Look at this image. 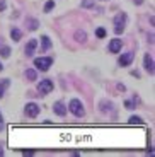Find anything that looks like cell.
<instances>
[{"label": "cell", "mask_w": 155, "mask_h": 157, "mask_svg": "<svg viewBox=\"0 0 155 157\" xmlns=\"http://www.w3.org/2000/svg\"><path fill=\"white\" fill-rule=\"evenodd\" d=\"M126 21H128V17H126L124 12H121V14H118V16L114 17V33H116V34H121V33L124 31Z\"/></svg>", "instance_id": "cell-1"}, {"label": "cell", "mask_w": 155, "mask_h": 157, "mask_svg": "<svg viewBox=\"0 0 155 157\" xmlns=\"http://www.w3.org/2000/svg\"><path fill=\"white\" fill-rule=\"evenodd\" d=\"M51 63H53V58H51V56H39V58L34 60V67L41 72H46L48 68L51 67Z\"/></svg>", "instance_id": "cell-2"}, {"label": "cell", "mask_w": 155, "mask_h": 157, "mask_svg": "<svg viewBox=\"0 0 155 157\" xmlns=\"http://www.w3.org/2000/svg\"><path fill=\"white\" fill-rule=\"evenodd\" d=\"M68 109L72 111V113H74L75 116H78V118H82L84 114H85V109H84V104H82V102L78 101V99H72V101H70Z\"/></svg>", "instance_id": "cell-3"}, {"label": "cell", "mask_w": 155, "mask_h": 157, "mask_svg": "<svg viewBox=\"0 0 155 157\" xmlns=\"http://www.w3.org/2000/svg\"><path fill=\"white\" fill-rule=\"evenodd\" d=\"M53 80H50V78H44V80H41V82L38 84V90L41 96H46L50 94L51 90H53Z\"/></svg>", "instance_id": "cell-4"}, {"label": "cell", "mask_w": 155, "mask_h": 157, "mask_svg": "<svg viewBox=\"0 0 155 157\" xmlns=\"http://www.w3.org/2000/svg\"><path fill=\"white\" fill-rule=\"evenodd\" d=\"M133 58H135V53H133V51L123 53V55L119 56V60H118V65H119V67H128V65H131Z\"/></svg>", "instance_id": "cell-5"}, {"label": "cell", "mask_w": 155, "mask_h": 157, "mask_svg": "<svg viewBox=\"0 0 155 157\" xmlns=\"http://www.w3.org/2000/svg\"><path fill=\"white\" fill-rule=\"evenodd\" d=\"M24 113L29 118H36L39 114V106L36 102H29V104H26V108H24Z\"/></svg>", "instance_id": "cell-6"}, {"label": "cell", "mask_w": 155, "mask_h": 157, "mask_svg": "<svg viewBox=\"0 0 155 157\" xmlns=\"http://www.w3.org/2000/svg\"><path fill=\"white\" fill-rule=\"evenodd\" d=\"M38 48V39H29V43L26 44V48H24V53H26V56H32L34 55V50Z\"/></svg>", "instance_id": "cell-7"}, {"label": "cell", "mask_w": 155, "mask_h": 157, "mask_svg": "<svg viewBox=\"0 0 155 157\" xmlns=\"http://www.w3.org/2000/svg\"><path fill=\"white\" fill-rule=\"evenodd\" d=\"M143 67L150 75H153V58H152V55H148V53L143 56Z\"/></svg>", "instance_id": "cell-8"}, {"label": "cell", "mask_w": 155, "mask_h": 157, "mask_svg": "<svg viewBox=\"0 0 155 157\" xmlns=\"http://www.w3.org/2000/svg\"><path fill=\"white\" fill-rule=\"evenodd\" d=\"M53 111L58 114V116H65V114H66V106L63 104L62 101H56L53 104Z\"/></svg>", "instance_id": "cell-9"}, {"label": "cell", "mask_w": 155, "mask_h": 157, "mask_svg": "<svg viewBox=\"0 0 155 157\" xmlns=\"http://www.w3.org/2000/svg\"><path fill=\"white\" fill-rule=\"evenodd\" d=\"M121 46H123V41H121V39H111V43H109V51H111V53H119Z\"/></svg>", "instance_id": "cell-10"}, {"label": "cell", "mask_w": 155, "mask_h": 157, "mask_svg": "<svg viewBox=\"0 0 155 157\" xmlns=\"http://www.w3.org/2000/svg\"><path fill=\"white\" fill-rule=\"evenodd\" d=\"M10 38L14 39V41H21V38H22V31L17 28H12L10 29Z\"/></svg>", "instance_id": "cell-11"}, {"label": "cell", "mask_w": 155, "mask_h": 157, "mask_svg": "<svg viewBox=\"0 0 155 157\" xmlns=\"http://www.w3.org/2000/svg\"><path fill=\"white\" fill-rule=\"evenodd\" d=\"M75 41H78V43H85L87 34L84 31H75Z\"/></svg>", "instance_id": "cell-12"}, {"label": "cell", "mask_w": 155, "mask_h": 157, "mask_svg": "<svg viewBox=\"0 0 155 157\" xmlns=\"http://www.w3.org/2000/svg\"><path fill=\"white\" fill-rule=\"evenodd\" d=\"M9 86H10V82H9V78H4V80H0V99L4 98V90L7 89Z\"/></svg>", "instance_id": "cell-13"}, {"label": "cell", "mask_w": 155, "mask_h": 157, "mask_svg": "<svg viewBox=\"0 0 155 157\" xmlns=\"http://www.w3.org/2000/svg\"><path fill=\"white\" fill-rule=\"evenodd\" d=\"M26 24H27V28L31 29V31H36L38 26H39V22L36 19H26Z\"/></svg>", "instance_id": "cell-14"}, {"label": "cell", "mask_w": 155, "mask_h": 157, "mask_svg": "<svg viewBox=\"0 0 155 157\" xmlns=\"http://www.w3.org/2000/svg\"><path fill=\"white\" fill-rule=\"evenodd\" d=\"M41 44H43V50H50L51 48V39L48 38V36H41Z\"/></svg>", "instance_id": "cell-15"}, {"label": "cell", "mask_w": 155, "mask_h": 157, "mask_svg": "<svg viewBox=\"0 0 155 157\" xmlns=\"http://www.w3.org/2000/svg\"><path fill=\"white\" fill-rule=\"evenodd\" d=\"M9 55H10V48L9 46H0V56H2V58H9Z\"/></svg>", "instance_id": "cell-16"}, {"label": "cell", "mask_w": 155, "mask_h": 157, "mask_svg": "<svg viewBox=\"0 0 155 157\" xmlns=\"http://www.w3.org/2000/svg\"><path fill=\"white\" fill-rule=\"evenodd\" d=\"M26 77L29 78V80H36V78H38L36 70H32V68H27V70H26Z\"/></svg>", "instance_id": "cell-17"}, {"label": "cell", "mask_w": 155, "mask_h": 157, "mask_svg": "<svg viewBox=\"0 0 155 157\" xmlns=\"http://www.w3.org/2000/svg\"><path fill=\"white\" fill-rule=\"evenodd\" d=\"M130 123H131V125H142L143 120H142L140 116H131V118H130Z\"/></svg>", "instance_id": "cell-18"}, {"label": "cell", "mask_w": 155, "mask_h": 157, "mask_svg": "<svg viewBox=\"0 0 155 157\" xmlns=\"http://www.w3.org/2000/svg\"><path fill=\"white\" fill-rule=\"evenodd\" d=\"M53 9H55V2H53V0L46 2V5H44V12H51Z\"/></svg>", "instance_id": "cell-19"}, {"label": "cell", "mask_w": 155, "mask_h": 157, "mask_svg": "<svg viewBox=\"0 0 155 157\" xmlns=\"http://www.w3.org/2000/svg\"><path fill=\"white\" fill-rule=\"evenodd\" d=\"M96 36H97V38H106V29L104 28H99L96 31Z\"/></svg>", "instance_id": "cell-20"}, {"label": "cell", "mask_w": 155, "mask_h": 157, "mask_svg": "<svg viewBox=\"0 0 155 157\" xmlns=\"http://www.w3.org/2000/svg\"><path fill=\"white\" fill-rule=\"evenodd\" d=\"M124 106H126V109H133V108H135V102L133 101H124Z\"/></svg>", "instance_id": "cell-21"}, {"label": "cell", "mask_w": 155, "mask_h": 157, "mask_svg": "<svg viewBox=\"0 0 155 157\" xmlns=\"http://www.w3.org/2000/svg\"><path fill=\"white\" fill-rule=\"evenodd\" d=\"M82 5H84V7H92V0H84V4H82Z\"/></svg>", "instance_id": "cell-22"}, {"label": "cell", "mask_w": 155, "mask_h": 157, "mask_svg": "<svg viewBox=\"0 0 155 157\" xmlns=\"http://www.w3.org/2000/svg\"><path fill=\"white\" fill-rule=\"evenodd\" d=\"M2 10H5V2H4V0H0V12H2Z\"/></svg>", "instance_id": "cell-23"}, {"label": "cell", "mask_w": 155, "mask_h": 157, "mask_svg": "<svg viewBox=\"0 0 155 157\" xmlns=\"http://www.w3.org/2000/svg\"><path fill=\"white\" fill-rule=\"evenodd\" d=\"M0 125H4V116H2V113H0Z\"/></svg>", "instance_id": "cell-24"}, {"label": "cell", "mask_w": 155, "mask_h": 157, "mask_svg": "<svg viewBox=\"0 0 155 157\" xmlns=\"http://www.w3.org/2000/svg\"><path fill=\"white\" fill-rule=\"evenodd\" d=\"M0 155H4V149H2V145H0Z\"/></svg>", "instance_id": "cell-25"}, {"label": "cell", "mask_w": 155, "mask_h": 157, "mask_svg": "<svg viewBox=\"0 0 155 157\" xmlns=\"http://www.w3.org/2000/svg\"><path fill=\"white\" fill-rule=\"evenodd\" d=\"M2 70H4V65H2V63H0V72H2Z\"/></svg>", "instance_id": "cell-26"}, {"label": "cell", "mask_w": 155, "mask_h": 157, "mask_svg": "<svg viewBox=\"0 0 155 157\" xmlns=\"http://www.w3.org/2000/svg\"><path fill=\"white\" fill-rule=\"evenodd\" d=\"M0 128H2V125H0Z\"/></svg>", "instance_id": "cell-27"}]
</instances>
